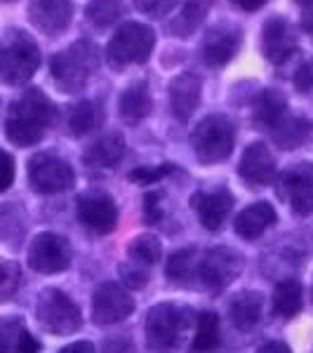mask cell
<instances>
[{
	"label": "cell",
	"mask_w": 313,
	"mask_h": 353,
	"mask_svg": "<svg viewBox=\"0 0 313 353\" xmlns=\"http://www.w3.org/2000/svg\"><path fill=\"white\" fill-rule=\"evenodd\" d=\"M54 118L57 109L48 99V94L31 88L10 106L8 121H5V134L14 146H21V149L33 146L52 128Z\"/></svg>",
	"instance_id": "obj_1"
},
{
	"label": "cell",
	"mask_w": 313,
	"mask_h": 353,
	"mask_svg": "<svg viewBox=\"0 0 313 353\" xmlns=\"http://www.w3.org/2000/svg\"><path fill=\"white\" fill-rule=\"evenodd\" d=\"M41 66L38 43L21 28H10L0 38V81L26 85Z\"/></svg>",
	"instance_id": "obj_2"
},
{
	"label": "cell",
	"mask_w": 313,
	"mask_h": 353,
	"mask_svg": "<svg viewBox=\"0 0 313 353\" xmlns=\"http://www.w3.org/2000/svg\"><path fill=\"white\" fill-rule=\"evenodd\" d=\"M189 323V309L177 304L153 306L146 318V349L151 353H172L179 349Z\"/></svg>",
	"instance_id": "obj_3"
},
{
	"label": "cell",
	"mask_w": 313,
	"mask_h": 353,
	"mask_svg": "<svg viewBox=\"0 0 313 353\" xmlns=\"http://www.w3.org/2000/svg\"><path fill=\"white\" fill-rule=\"evenodd\" d=\"M94 68L97 52L92 45L85 41L73 43L68 50H61L50 59V71H52V78L61 92H81Z\"/></svg>",
	"instance_id": "obj_4"
},
{
	"label": "cell",
	"mask_w": 313,
	"mask_h": 353,
	"mask_svg": "<svg viewBox=\"0 0 313 353\" xmlns=\"http://www.w3.org/2000/svg\"><path fill=\"white\" fill-rule=\"evenodd\" d=\"M233 141H236V128L221 113H212V116L203 118L191 132L193 153L205 165L226 161L233 151Z\"/></svg>",
	"instance_id": "obj_5"
},
{
	"label": "cell",
	"mask_w": 313,
	"mask_h": 353,
	"mask_svg": "<svg viewBox=\"0 0 313 353\" xmlns=\"http://www.w3.org/2000/svg\"><path fill=\"white\" fill-rule=\"evenodd\" d=\"M156 48V33L151 26L139 24V21H128L113 33L106 57L113 66H128V64H144Z\"/></svg>",
	"instance_id": "obj_6"
},
{
	"label": "cell",
	"mask_w": 313,
	"mask_h": 353,
	"mask_svg": "<svg viewBox=\"0 0 313 353\" xmlns=\"http://www.w3.org/2000/svg\"><path fill=\"white\" fill-rule=\"evenodd\" d=\"M36 316L41 321V325L45 330H50L57 337L61 334H71L81 327V309L73 304V299H68L64 292L50 288L45 290L38 299L36 306Z\"/></svg>",
	"instance_id": "obj_7"
},
{
	"label": "cell",
	"mask_w": 313,
	"mask_h": 353,
	"mask_svg": "<svg viewBox=\"0 0 313 353\" xmlns=\"http://www.w3.org/2000/svg\"><path fill=\"white\" fill-rule=\"evenodd\" d=\"M73 181H76L73 168L61 158L50 156V153H38L28 161V184L33 191L45 193V196L61 193L71 189Z\"/></svg>",
	"instance_id": "obj_8"
},
{
	"label": "cell",
	"mask_w": 313,
	"mask_h": 353,
	"mask_svg": "<svg viewBox=\"0 0 313 353\" xmlns=\"http://www.w3.org/2000/svg\"><path fill=\"white\" fill-rule=\"evenodd\" d=\"M26 261L38 273H61L71 264V245L57 233H38L31 241Z\"/></svg>",
	"instance_id": "obj_9"
},
{
	"label": "cell",
	"mask_w": 313,
	"mask_h": 353,
	"mask_svg": "<svg viewBox=\"0 0 313 353\" xmlns=\"http://www.w3.org/2000/svg\"><path fill=\"white\" fill-rule=\"evenodd\" d=\"M243 269V257L229 248H212L198 259L196 276L205 288L221 290L226 288Z\"/></svg>",
	"instance_id": "obj_10"
},
{
	"label": "cell",
	"mask_w": 313,
	"mask_h": 353,
	"mask_svg": "<svg viewBox=\"0 0 313 353\" xmlns=\"http://www.w3.org/2000/svg\"><path fill=\"white\" fill-rule=\"evenodd\" d=\"M278 189L294 214L309 217L313 212V165L297 163L278 176Z\"/></svg>",
	"instance_id": "obj_11"
},
{
	"label": "cell",
	"mask_w": 313,
	"mask_h": 353,
	"mask_svg": "<svg viewBox=\"0 0 313 353\" xmlns=\"http://www.w3.org/2000/svg\"><path fill=\"white\" fill-rule=\"evenodd\" d=\"M134 299L118 283H101L92 297V321L97 325H116L132 316Z\"/></svg>",
	"instance_id": "obj_12"
},
{
	"label": "cell",
	"mask_w": 313,
	"mask_h": 353,
	"mask_svg": "<svg viewBox=\"0 0 313 353\" xmlns=\"http://www.w3.org/2000/svg\"><path fill=\"white\" fill-rule=\"evenodd\" d=\"M78 219L92 233H111L118 224V208L109 193H85L78 198Z\"/></svg>",
	"instance_id": "obj_13"
},
{
	"label": "cell",
	"mask_w": 313,
	"mask_h": 353,
	"mask_svg": "<svg viewBox=\"0 0 313 353\" xmlns=\"http://www.w3.org/2000/svg\"><path fill=\"white\" fill-rule=\"evenodd\" d=\"M261 50L271 64H283L297 50V33L283 17H271L261 31Z\"/></svg>",
	"instance_id": "obj_14"
},
{
	"label": "cell",
	"mask_w": 313,
	"mask_h": 353,
	"mask_svg": "<svg viewBox=\"0 0 313 353\" xmlns=\"http://www.w3.org/2000/svg\"><path fill=\"white\" fill-rule=\"evenodd\" d=\"M28 19L41 33L59 36L71 24L73 5L71 0H33L28 5Z\"/></svg>",
	"instance_id": "obj_15"
},
{
	"label": "cell",
	"mask_w": 313,
	"mask_h": 353,
	"mask_svg": "<svg viewBox=\"0 0 313 353\" xmlns=\"http://www.w3.org/2000/svg\"><path fill=\"white\" fill-rule=\"evenodd\" d=\"M238 174L243 176L248 186H266L276 179V161H273L269 146L261 141L250 144L238 163Z\"/></svg>",
	"instance_id": "obj_16"
},
{
	"label": "cell",
	"mask_w": 313,
	"mask_h": 353,
	"mask_svg": "<svg viewBox=\"0 0 313 353\" xmlns=\"http://www.w3.org/2000/svg\"><path fill=\"white\" fill-rule=\"evenodd\" d=\"M191 208L208 231H219L233 208V196L226 189L198 191L191 198Z\"/></svg>",
	"instance_id": "obj_17"
},
{
	"label": "cell",
	"mask_w": 313,
	"mask_h": 353,
	"mask_svg": "<svg viewBox=\"0 0 313 353\" xmlns=\"http://www.w3.org/2000/svg\"><path fill=\"white\" fill-rule=\"evenodd\" d=\"M203 83L196 73H179L172 83H170V106H172L174 118L186 123L196 113L201 104Z\"/></svg>",
	"instance_id": "obj_18"
},
{
	"label": "cell",
	"mask_w": 313,
	"mask_h": 353,
	"mask_svg": "<svg viewBox=\"0 0 313 353\" xmlns=\"http://www.w3.org/2000/svg\"><path fill=\"white\" fill-rule=\"evenodd\" d=\"M241 48V33L233 28H214L203 41V61L208 66H224L233 59Z\"/></svg>",
	"instance_id": "obj_19"
},
{
	"label": "cell",
	"mask_w": 313,
	"mask_h": 353,
	"mask_svg": "<svg viewBox=\"0 0 313 353\" xmlns=\"http://www.w3.org/2000/svg\"><path fill=\"white\" fill-rule=\"evenodd\" d=\"M125 139L123 134L109 132L94 141L92 146H88V151L83 153V161L90 168H101V170H111L123 161L125 156Z\"/></svg>",
	"instance_id": "obj_20"
},
{
	"label": "cell",
	"mask_w": 313,
	"mask_h": 353,
	"mask_svg": "<svg viewBox=\"0 0 313 353\" xmlns=\"http://www.w3.org/2000/svg\"><path fill=\"white\" fill-rule=\"evenodd\" d=\"M273 224H276V210H273V205L259 201L248 205L236 217V233L241 238H245V241H254V238H259Z\"/></svg>",
	"instance_id": "obj_21"
},
{
	"label": "cell",
	"mask_w": 313,
	"mask_h": 353,
	"mask_svg": "<svg viewBox=\"0 0 313 353\" xmlns=\"http://www.w3.org/2000/svg\"><path fill=\"white\" fill-rule=\"evenodd\" d=\"M151 92L146 83H134L130 85L128 90L121 94V101H118V109H121V118L125 123H139L144 121L151 113Z\"/></svg>",
	"instance_id": "obj_22"
},
{
	"label": "cell",
	"mask_w": 313,
	"mask_h": 353,
	"mask_svg": "<svg viewBox=\"0 0 313 353\" xmlns=\"http://www.w3.org/2000/svg\"><path fill=\"white\" fill-rule=\"evenodd\" d=\"M254 123H259L261 128L273 130L283 118L287 116V99L278 90H264L257 99H254Z\"/></svg>",
	"instance_id": "obj_23"
},
{
	"label": "cell",
	"mask_w": 313,
	"mask_h": 353,
	"mask_svg": "<svg viewBox=\"0 0 313 353\" xmlns=\"http://www.w3.org/2000/svg\"><path fill=\"white\" fill-rule=\"evenodd\" d=\"M301 304L304 299H301V283L297 278H285L273 288V313L278 318H285V321L294 318L301 311Z\"/></svg>",
	"instance_id": "obj_24"
},
{
	"label": "cell",
	"mask_w": 313,
	"mask_h": 353,
	"mask_svg": "<svg viewBox=\"0 0 313 353\" xmlns=\"http://www.w3.org/2000/svg\"><path fill=\"white\" fill-rule=\"evenodd\" d=\"M229 316L233 325L241 330H252L261 321V294L259 292H241L229 306Z\"/></svg>",
	"instance_id": "obj_25"
},
{
	"label": "cell",
	"mask_w": 313,
	"mask_h": 353,
	"mask_svg": "<svg viewBox=\"0 0 313 353\" xmlns=\"http://www.w3.org/2000/svg\"><path fill=\"white\" fill-rule=\"evenodd\" d=\"M311 132V123L301 116H285L281 123L273 128V141H276L281 149L292 151L299 149L306 141V137Z\"/></svg>",
	"instance_id": "obj_26"
},
{
	"label": "cell",
	"mask_w": 313,
	"mask_h": 353,
	"mask_svg": "<svg viewBox=\"0 0 313 353\" xmlns=\"http://www.w3.org/2000/svg\"><path fill=\"white\" fill-rule=\"evenodd\" d=\"M219 346V318L212 311H203L198 316V327L191 341L193 353H210Z\"/></svg>",
	"instance_id": "obj_27"
},
{
	"label": "cell",
	"mask_w": 313,
	"mask_h": 353,
	"mask_svg": "<svg viewBox=\"0 0 313 353\" xmlns=\"http://www.w3.org/2000/svg\"><path fill=\"white\" fill-rule=\"evenodd\" d=\"M210 0H189L186 8L181 10V14L170 24V33L177 38H186L201 26V21L205 19V12H208Z\"/></svg>",
	"instance_id": "obj_28"
},
{
	"label": "cell",
	"mask_w": 313,
	"mask_h": 353,
	"mask_svg": "<svg viewBox=\"0 0 313 353\" xmlns=\"http://www.w3.org/2000/svg\"><path fill=\"white\" fill-rule=\"evenodd\" d=\"M97 123H99V109H97L94 101H78L68 111V130L76 137L92 132Z\"/></svg>",
	"instance_id": "obj_29"
},
{
	"label": "cell",
	"mask_w": 313,
	"mask_h": 353,
	"mask_svg": "<svg viewBox=\"0 0 313 353\" xmlns=\"http://www.w3.org/2000/svg\"><path fill=\"white\" fill-rule=\"evenodd\" d=\"M196 248H184L177 250L172 257L168 259L165 273L172 283H184L186 278H191L196 273Z\"/></svg>",
	"instance_id": "obj_30"
},
{
	"label": "cell",
	"mask_w": 313,
	"mask_h": 353,
	"mask_svg": "<svg viewBox=\"0 0 313 353\" xmlns=\"http://www.w3.org/2000/svg\"><path fill=\"white\" fill-rule=\"evenodd\" d=\"M130 259L134 264H156L163 254V248H161V241L156 236H137L132 243H130V250H128Z\"/></svg>",
	"instance_id": "obj_31"
},
{
	"label": "cell",
	"mask_w": 313,
	"mask_h": 353,
	"mask_svg": "<svg viewBox=\"0 0 313 353\" xmlns=\"http://www.w3.org/2000/svg\"><path fill=\"white\" fill-rule=\"evenodd\" d=\"M24 332L26 325L21 318L17 316L0 318V353H19V344Z\"/></svg>",
	"instance_id": "obj_32"
},
{
	"label": "cell",
	"mask_w": 313,
	"mask_h": 353,
	"mask_svg": "<svg viewBox=\"0 0 313 353\" xmlns=\"http://www.w3.org/2000/svg\"><path fill=\"white\" fill-rule=\"evenodd\" d=\"M123 12V0H92L88 5V19L94 26L106 28L121 17Z\"/></svg>",
	"instance_id": "obj_33"
},
{
	"label": "cell",
	"mask_w": 313,
	"mask_h": 353,
	"mask_svg": "<svg viewBox=\"0 0 313 353\" xmlns=\"http://www.w3.org/2000/svg\"><path fill=\"white\" fill-rule=\"evenodd\" d=\"M19 266L14 261L0 259V304L8 301L19 288Z\"/></svg>",
	"instance_id": "obj_34"
},
{
	"label": "cell",
	"mask_w": 313,
	"mask_h": 353,
	"mask_svg": "<svg viewBox=\"0 0 313 353\" xmlns=\"http://www.w3.org/2000/svg\"><path fill=\"white\" fill-rule=\"evenodd\" d=\"M172 172H174V165L165 163V165H158V168H137L130 172V179H132L134 184H156V181H161L163 176H168Z\"/></svg>",
	"instance_id": "obj_35"
},
{
	"label": "cell",
	"mask_w": 313,
	"mask_h": 353,
	"mask_svg": "<svg viewBox=\"0 0 313 353\" xmlns=\"http://www.w3.org/2000/svg\"><path fill=\"white\" fill-rule=\"evenodd\" d=\"M179 0H134V8L141 14H149L153 19H161V17L170 14L177 8Z\"/></svg>",
	"instance_id": "obj_36"
},
{
	"label": "cell",
	"mask_w": 313,
	"mask_h": 353,
	"mask_svg": "<svg viewBox=\"0 0 313 353\" xmlns=\"http://www.w3.org/2000/svg\"><path fill=\"white\" fill-rule=\"evenodd\" d=\"M158 201H163V196L158 191H151L144 196V221L146 224H158V221L163 219V208Z\"/></svg>",
	"instance_id": "obj_37"
},
{
	"label": "cell",
	"mask_w": 313,
	"mask_h": 353,
	"mask_svg": "<svg viewBox=\"0 0 313 353\" xmlns=\"http://www.w3.org/2000/svg\"><path fill=\"white\" fill-rule=\"evenodd\" d=\"M14 181V161L10 153L0 151V193H5Z\"/></svg>",
	"instance_id": "obj_38"
},
{
	"label": "cell",
	"mask_w": 313,
	"mask_h": 353,
	"mask_svg": "<svg viewBox=\"0 0 313 353\" xmlns=\"http://www.w3.org/2000/svg\"><path fill=\"white\" fill-rule=\"evenodd\" d=\"M121 276H123V283L128 288L132 290H139L146 285V281H149V276H146L144 269H134V266H121Z\"/></svg>",
	"instance_id": "obj_39"
},
{
	"label": "cell",
	"mask_w": 313,
	"mask_h": 353,
	"mask_svg": "<svg viewBox=\"0 0 313 353\" xmlns=\"http://www.w3.org/2000/svg\"><path fill=\"white\" fill-rule=\"evenodd\" d=\"M294 88L299 90V92H311L313 90V64H301L299 71L294 73Z\"/></svg>",
	"instance_id": "obj_40"
},
{
	"label": "cell",
	"mask_w": 313,
	"mask_h": 353,
	"mask_svg": "<svg viewBox=\"0 0 313 353\" xmlns=\"http://www.w3.org/2000/svg\"><path fill=\"white\" fill-rule=\"evenodd\" d=\"M19 353H41V344H38V339L31 332H24V337H21Z\"/></svg>",
	"instance_id": "obj_41"
},
{
	"label": "cell",
	"mask_w": 313,
	"mask_h": 353,
	"mask_svg": "<svg viewBox=\"0 0 313 353\" xmlns=\"http://www.w3.org/2000/svg\"><path fill=\"white\" fill-rule=\"evenodd\" d=\"M59 353H94V346L90 341H73V344L64 346Z\"/></svg>",
	"instance_id": "obj_42"
},
{
	"label": "cell",
	"mask_w": 313,
	"mask_h": 353,
	"mask_svg": "<svg viewBox=\"0 0 313 353\" xmlns=\"http://www.w3.org/2000/svg\"><path fill=\"white\" fill-rule=\"evenodd\" d=\"M301 28L313 38V3L304 8V14H301Z\"/></svg>",
	"instance_id": "obj_43"
},
{
	"label": "cell",
	"mask_w": 313,
	"mask_h": 353,
	"mask_svg": "<svg viewBox=\"0 0 313 353\" xmlns=\"http://www.w3.org/2000/svg\"><path fill=\"white\" fill-rule=\"evenodd\" d=\"M128 351V344L123 339H111L104 344V353H125Z\"/></svg>",
	"instance_id": "obj_44"
},
{
	"label": "cell",
	"mask_w": 313,
	"mask_h": 353,
	"mask_svg": "<svg viewBox=\"0 0 313 353\" xmlns=\"http://www.w3.org/2000/svg\"><path fill=\"white\" fill-rule=\"evenodd\" d=\"M259 353H290V349L283 341H269V344L261 346Z\"/></svg>",
	"instance_id": "obj_45"
},
{
	"label": "cell",
	"mask_w": 313,
	"mask_h": 353,
	"mask_svg": "<svg viewBox=\"0 0 313 353\" xmlns=\"http://www.w3.org/2000/svg\"><path fill=\"white\" fill-rule=\"evenodd\" d=\"M231 3H236L241 10H248V12H254V10H259L261 5L266 3V0H231Z\"/></svg>",
	"instance_id": "obj_46"
},
{
	"label": "cell",
	"mask_w": 313,
	"mask_h": 353,
	"mask_svg": "<svg viewBox=\"0 0 313 353\" xmlns=\"http://www.w3.org/2000/svg\"><path fill=\"white\" fill-rule=\"evenodd\" d=\"M297 3H301V5H304V8H306V5H311L313 0H297Z\"/></svg>",
	"instance_id": "obj_47"
}]
</instances>
